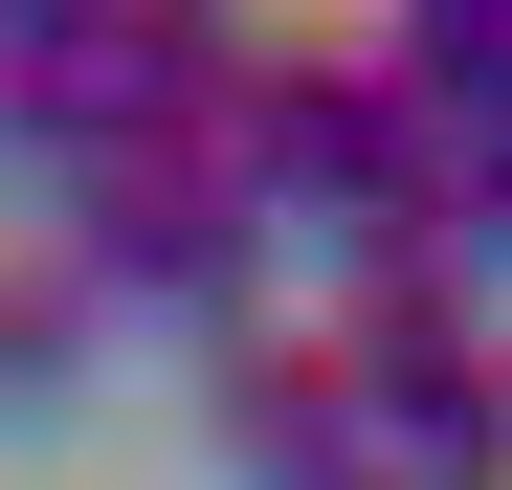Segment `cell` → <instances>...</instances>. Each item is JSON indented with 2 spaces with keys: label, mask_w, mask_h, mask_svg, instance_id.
Here are the masks:
<instances>
[{
  "label": "cell",
  "mask_w": 512,
  "mask_h": 490,
  "mask_svg": "<svg viewBox=\"0 0 512 490\" xmlns=\"http://www.w3.org/2000/svg\"><path fill=\"white\" fill-rule=\"evenodd\" d=\"M223 201L290 245V268H334V290H379L401 268V223H423V112L379 90V45H268L245 23V90H223Z\"/></svg>",
  "instance_id": "cell-1"
},
{
  "label": "cell",
  "mask_w": 512,
  "mask_h": 490,
  "mask_svg": "<svg viewBox=\"0 0 512 490\" xmlns=\"http://www.w3.org/2000/svg\"><path fill=\"white\" fill-rule=\"evenodd\" d=\"M223 90H245V23H201V0H23L0 156L67 201V179H134V156H201Z\"/></svg>",
  "instance_id": "cell-2"
},
{
  "label": "cell",
  "mask_w": 512,
  "mask_h": 490,
  "mask_svg": "<svg viewBox=\"0 0 512 490\" xmlns=\"http://www.w3.org/2000/svg\"><path fill=\"white\" fill-rule=\"evenodd\" d=\"M45 268L90 290L112 335H201V357H245L290 245L223 201V156H134V179H67V201H45Z\"/></svg>",
  "instance_id": "cell-3"
},
{
  "label": "cell",
  "mask_w": 512,
  "mask_h": 490,
  "mask_svg": "<svg viewBox=\"0 0 512 490\" xmlns=\"http://www.w3.org/2000/svg\"><path fill=\"white\" fill-rule=\"evenodd\" d=\"M334 401H357L379 490H512V335H468L446 290H357L334 312Z\"/></svg>",
  "instance_id": "cell-4"
},
{
  "label": "cell",
  "mask_w": 512,
  "mask_h": 490,
  "mask_svg": "<svg viewBox=\"0 0 512 490\" xmlns=\"http://www.w3.org/2000/svg\"><path fill=\"white\" fill-rule=\"evenodd\" d=\"M201 424H223V490H379V468H357V401H334V335L201 357Z\"/></svg>",
  "instance_id": "cell-5"
},
{
  "label": "cell",
  "mask_w": 512,
  "mask_h": 490,
  "mask_svg": "<svg viewBox=\"0 0 512 490\" xmlns=\"http://www.w3.org/2000/svg\"><path fill=\"white\" fill-rule=\"evenodd\" d=\"M379 90L423 112V156H490L512 134V0H401V23H379Z\"/></svg>",
  "instance_id": "cell-6"
},
{
  "label": "cell",
  "mask_w": 512,
  "mask_h": 490,
  "mask_svg": "<svg viewBox=\"0 0 512 490\" xmlns=\"http://www.w3.org/2000/svg\"><path fill=\"white\" fill-rule=\"evenodd\" d=\"M90 357H112V312H90V290H67V268H45V245H0V424H45V401H67V379H90Z\"/></svg>",
  "instance_id": "cell-7"
},
{
  "label": "cell",
  "mask_w": 512,
  "mask_h": 490,
  "mask_svg": "<svg viewBox=\"0 0 512 490\" xmlns=\"http://www.w3.org/2000/svg\"><path fill=\"white\" fill-rule=\"evenodd\" d=\"M0 45H23V0H0Z\"/></svg>",
  "instance_id": "cell-8"
}]
</instances>
